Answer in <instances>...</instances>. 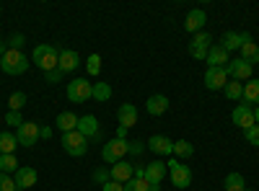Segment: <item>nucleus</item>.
I'll list each match as a JSON object with an SVG mask.
<instances>
[{
	"label": "nucleus",
	"instance_id": "1",
	"mask_svg": "<svg viewBox=\"0 0 259 191\" xmlns=\"http://www.w3.org/2000/svg\"><path fill=\"white\" fill-rule=\"evenodd\" d=\"M31 62H34L41 73L57 70V65H60V49L52 47V44H39V47H34Z\"/></svg>",
	"mask_w": 259,
	"mask_h": 191
},
{
	"label": "nucleus",
	"instance_id": "2",
	"mask_svg": "<svg viewBox=\"0 0 259 191\" xmlns=\"http://www.w3.org/2000/svg\"><path fill=\"white\" fill-rule=\"evenodd\" d=\"M26 68H29V59L21 49H8L0 57V70L6 75H21V73H26Z\"/></svg>",
	"mask_w": 259,
	"mask_h": 191
},
{
	"label": "nucleus",
	"instance_id": "3",
	"mask_svg": "<svg viewBox=\"0 0 259 191\" xmlns=\"http://www.w3.org/2000/svg\"><path fill=\"white\" fill-rule=\"evenodd\" d=\"M62 147H65V153L73 155V158H80L89 153V137H83L78 130L68 132V135H62Z\"/></svg>",
	"mask_w": 259,
	"mask_h": 191
},
{
	"label": "nucleus",
	"instance_id": "4",
	"mask_svg": "<svg viewBox=\"0 0 259 191\" xmlns=\"http://www.w3.org/2000/svg\"><path fill=\"white\" fill-rule=\"evenodd\" d=\"M130 153V142L127 140H119V137H114V140H109L104 147H101V158L106 160V163H119L124 155Z\"/></svg>",
	"mask_w": 259,
	"mask_h": 191
},
{
	"label": "nucleus",
	"instance_id": "5",
	"mask_svg": "<svg viewBox=\"0 0 259 191\" xmlns=\"http://www.w3.org/2000/svg\"><path fill=\"white\" fill-rule=\"evenodd\" d=\"M94 96V83H89V78H75L73 83H68V98L73 103H83Z\"/></svg>",
	"mask_w": 259,
	"mask_h": 191
},
{
	"label": "nucleus",
	"instance_id": "6",
	"mask_svg": "<svg viewBox=\"0 0 259 191\" xmlns=\"http://www.w3.org/2000/svg\"><path fill=\"white\" fill-rule=\"evenodd\" d=\"M16 140L21 147H34L36 140H39V124L36 121H24L16 130Z\"/></svg>",
	"mask_w": 259,
	"mask_h": 191
},
{
	"label": "nucleus",
	"instance_id": "7",
	"mask_svg": "<svg viewBox=\"0 0 259 191\" xmlns=\"http://www.w3.org/2000/svg\"><path fill=\"white\" fill-rule=\"evenodd\" d=\"M166 168H171V183H174L177 188H187L192 183V171L187 165L171 160V163H166Z\"/></svg>",
	"mask_w": 259,
	"mask_h": 191
},
{
	"label": "nucleus",
	"instance_id": "8",
	"mask_svg": "<svg viewBox=\"0 0 259 191\" xmlns=\"http://www.w3.org/2000/svg\"><path fill=\"white\" fill-rule=\"evenodd\" d=\"M228 80L231 78H228L226 68H207V73H205V86L210 91H223Z\"/></svg>",
	"mask_w": 259,
	"mask_h": 191
},
{
	"label": "nucleus",
	"instance_id": "9",
	"mask_svg": "<svg viewBox=\"0 0 259 191\" xmlns=\"http://www.w3.org/2000/svg\"><path fill=\"white\" fill-rule=\"evenodd\" d=\"M233 124H239L244 132L251 130V126L256 124V119H254V109H251L249 103H239V106L233 109Z\"/></svg>",
	"mask_w": 259,
	"mask_h": 191
},
{
	"label": "nucleus",
	"instance_id": "10",
	"mask_svg": "<svg viewBox=\"0 0 259 191\" xmlns=\"http://www.w3.org/2000/svg\"><path fill=\"white\" fill-rule=\"evenodd\" d=\"M226 73H228V78H233V80H251V65L246 59H233V62H228L226 65Z\"/></svg>",
	"mask_w": 259,
	"mask_h": 191
},
{
	"label": "nucleus",
	"instance_id": "11",
	"mask_svg": "<svg viewBox=\"0 0 259 191\" xmlns=\"http://www.w3.org/2000/svg\"><path fill=\"white\" fill-rule=\"evenodd\" d=\"M78 132L89 140H99V119L94 114H85V116H78Z\"/></svg>",
	"mask_w": 259,
	"mask_h": 191
},
{
	"label": "nucleus",
	"instance_id": "12",
	"mask_svg": "<svg viewBox=\"0 0 259 191\" xmlns=\"http://www.w3.org/2000/svg\"><path fill=\"white\" fill-rule=\"evenodd\" d=\"M166 163L163 160H153L150 165H145V181L150 183V186H158L161 181H163V176H166Z\"/></svg>",
	"mask_w": 259,
	"mask_h": 191
},
{
	"label": "nucleus",
	"instance_id": "13",
	"mask_svg": "<svg viewBox=\"0 0 259 191\" xmlns=\"http://www.w3.org/2000/svg\"><path fill=\"white\" fill-rule=\"evenodd\" d=\"M109 176H112V181L127 183L130 178L135 176V165H130L127 160H119V163H114V165H112V171H109Z\"/></svg>",
	"mask_w": 259,
	"mask_h": 191
},
{
	"label": "nucleus",
	"instance_id": "14",
	"mask_svg": "<svg viewBox=\"0 0 259 191\" xmlns=\"http://www.w3.org/2000/svg\"><path fill=\"white\" fill-rule=\"evenodd\" d=\"M205 21H207L205 11H200V8H194V11H189V13H187V21H184V29H187L189 34H200V31H202V26H205Z\"/></svg>",
	"mask_w": 259,
	"mask_h": 191
},
{
	"label": "nucleus",
	"instance_id": "15",
	"mask_svg": "<svg viewBox=\"0 0 259 191\" xmlns=\"http://www.w3.org/2000/svg\"><path fill=\"white\" fill-rule=\"evenodd\" d=\"M36 171L34 168H29V165H21L18 171H16V186H18V191H24V188H31L34 183H36Z\"/></svg>",
	"mask_w": 259,
	"mask_h": 191
},
{
	"label": "nucleus",
	"instance_id": "16",
	"mask_svg": "<svg viewBox=\"0 0 259 191\" xmlns=\"http://www.w3.org/2000/svg\"><path fill=\"white\" fill-rule=\"evenodd\" d=\"M148 147H150V153H156V155H171L174 153V142H171L168 137H163V135H153L150 142H148Z\"/></svg>",
	"mask_w": 259,
	"mask_h": 191
},
{
	"label": "nucleus",
	"instance_id": "17",
	"mask_svg": "<svg viewBox=\"0 0 259 191\" xmlns=\"http://www.w3.org/2000/svg\"><path fill=\"white\" fill-rule=\"evenodd\" d=\"M205 59H207L210 68H226L228 62H231V59H228V52H226L221 44H212V47L207 49V57H205Z\"/></svg>",
	"mask_w": 259,
	"mask_h": 191
},
{
	"label": "nucleus",
	"instance_id": "18",
	"mask_svg": "<svg viewBox=\"0 0 259 191\" xmlns=\"http://www.w3.org/2000/svg\"><path fill=\"white\" fill-rule=\"evenodd\" d=\"M145 111H148L150 116H161V114H166V111H168V98L161 96V93L150 96V98L145 101Z\"/></svg>",
	"mask_w": 259,
	"mask_h": 191
},
{
	"label": "nucleus",
	"instance_id": "19",
	"mask_svg": "<svg viewBox=\"0 0 259 191\" xmlns=\"http://www.w3.org/2000/svg\"><path fill=\"white\" fill-rule=\"evenodd\" d=\"M117 119H119V126H135L138 124V109L133 103H122L119 106V111H117Z\"/></svg>",
	"mask_w": 259,
	"mask_h": 191
},
{
	"label": "nucleus",
	"instance_id": "20",
	"mask_svg": "<svg viewBox=\"0 0 259 191\" xmlns=\"http://www.w3.org/2000/svg\"><path fill=\"white\" fill-rule=\"evenodd\" d=\"M244 41H241V59H246L249 65H254V62H259V47L254 44V39L249 34H241Z\"/></svg>",
	"mask_w": 259,
	"mask_h": 191
},
{
	"label": "nucleus",
	"instance_id": "21",
	"mask_svg": "<svg viewBox=\"0 0 259 191\" xmlns=\"http://www.w3.org/2000/svg\"><path fill=\"white\" fill-rule=\"evenodd\" d=\"M80 65V57H78V52H73V49H62L60 52V70L62 73H73L75 68Z\"/></svg>",
	"mask_w": 259,
	"mask_h": 191
},
{
	"label": "nucleus",
	"instance_id": "22",
	"mask_svg": "<svg viewBox=\"0 0 259 191\" xmlns=\"http://www.w3.org/2000/svg\"><path fill=\"white\" fill-rule=\"evenodd\" d=\"M55 124L60 126V132H62V135H68V132L78 130V116H75L73 111H62V114L57 116V121H55Z\"/></svg>",
	"mask_w": 259,
	"mask_h": 191
},
{
	"label": "nucleus",
	"instance_id": "23",
	"mask_svg": "<svg viewBox=\"0 0 259 191\" xmlns=\"http://www.w3.org/2000/svg\"><path fill=\"white\" fill-rule=\"evenodd\" d=\"M16 147H18L16 135H11V132H0V155H13Z\"/></svg>",
	"mask_w": 259,
	"mask_h": 191
},
{
	"label": "nucleus",
	"instance_id": "24",
	"mask_svg": "<svg viewBox=\"0 0 259 191\" xmlns=\"http://www.w3.org/2000/svg\"><path fill=\"white\" fill-rule=\"evenodd\" d=\"M241 41H244L241 34L228 31V34H223V39H221V47H223L226 52H231V49H241Z\"/></svg>",
	"mask_w": 259,
	"mask_h": 191
},
{
	"label": "nucleus",
	"instance_id": "25",
	"mask_svg": "<svg viewBox=\"0 0 259 191\" xmlns=\"http://www.w3.org/2000/svg\"><path fill=\"white\" fill-rule=\"evenodd\" d=\"M244 101L246 103H259V80H246L244 83Z\"/></svg>",
	"mask_w": 259,
	"mask_h": 191
},
{
	"label": "nucleus",
	"instance_id": "26",
	"mask_svg": "<svg viewBox=\"0 0 259 191\" xmlns=\"http://www.w3.org/2000/svg\"><path fill=\"white\" fill-rule=\"evenodd\" d=\"M223 93H226V98H231V101L244 98V83H239V80H228V83H226V88H223Z\"/></svg>",
	"mask_w": 259,
	"mask_h": 191
},
{
	"label": "nucleus",
	"instance_id": "27",
	"mask_svg": "<svg viewBox=\"0 0 259 191\" xmlns=\"http://www.w3.org/2000/svg\"><path fill=\"white\" fill-rule=\"evenodd\" d=\"M226 191H246L244 176L241 173H228L226 176Z\"/></svg>",
	"mask_w": 259,
	"mask_h": 191
},
{
	"label": "nucleus",
	"instance_id": "28",
	"mask_svg": "<svg viewBox=\"0 0 259 191\" xmlns=\"http://www.w3.org/2000/svg\"><path fill=\"white\" fill-rule=\"evenodd\" d=\"M124 191H150V183L145 181V176H133L124 183Z\"/></svg>",
	"mask_w": 259,
	"mask_h": 191
},
{
	"label": "nucleus",
	"instance_id": "29",
	"mask_svg": "<svg viewBox=\"0 0 259 191\" xmlns=\"http://www.w3.org/2000/svg\"><path fill=\"white\" fill-rule=\"evenodd\" d=\"M109 96H112V86H109V83H94V96H91V98H96V101H109Z\"/></svg>",
	"mask_w": 259,
	"mask_h": 191
},
{
	"label": "nucleus",
	"instance_id": "30",
	"mask_svg": "<svg viewBox=\"0 0 259 191\" xmlns=\"http://www.w3.org/2000/svg\"><path fill=\"white\" fill-rule=\"evenodd\" d=\"M174 153H177L179 158H192L194 145H192V142H187V140H177V142H174Z\"/></svg>",
	"mask_w": 259,
	"mask_h": 191
},
{
	"label": "nucleus",
	"instance_id": "31",
	"mask_svg": "<svg viewBox=\"0 0 259 191\" xmlns=\"http://www.w3.org/2000/svg\"><path fill=\"white\" fill-rule=\"evenodd\" d=\"M11 171H18L16 155H0V173H11Z\"/></svg>",
	"mask_w": 259,
	"mask_h": 191
},
{
	"label": "nucleus",
	"instance_id": "32",
	"mask_svg": "<svg viewBox=\"0 0 259 191\" xmlns=\"http://www.w3.org/2000/svg\"><path fill=\"white\" fill-rule=\"evenodd\" d=\"M189 47H197V49H210L212 47V36L210 34H205V31H200L197 36L192 39V44Z\"/></svg>",
	"mask_w": 259,
	"mask_h": 191
},
{
	"label": "nucleus",
	"instance_id": "33",
	"mask_svg": "<svg viewBox=\"0 0 259 191\" xmlns=\"http://www.w3.org/2000/svg\"><path fill=\"white\" fill-rule=\"evenodd\" d=\"M8 106H11V111H21L26 106V93L24 91H16L11 98H8Z\"/></svg>",
	"mask_w": 259,
	"mask_h": 191
},
{
	"label": "nucleus",
	"instance_id": "34",
	"mask_svg": "<svg viewBox=\"0 0 259 191\" xmlns=\"http://www.w3.org/2000/svg\"><path fill=\"white\" fill-rule=\"evenodd\" d=\"M0 191H18L16 178H11L8 173H0Z\"/></svg>",
	"mask_w": 259,
	"mask_h": 191
},
{
	"label": "nucleus",
	"instance_id": "35",
	"mask_svg": "<svg viewBox=\"0 0 259 191\" xmlns=\"http://www.w3.org/2000/svg\"><path fill=\"white\" fill-rule=\"evenodd\" d=\"M99 73H101V57H99V54H91V57H89V75L96 78Z\"/></svg>",
	"mask_w": 259,
	"mask_h": 191
},
{
	"label": "nucleus",
	"instance_id": "36",
	"mask_svg": "<svg viewBox=\"0 0 259 191\" xmlns=\"http://www.w3.org/2000/svg\"><path fill=\"white\" fill-rule=\"evenodd\" d=\"M244 137H246V142H249V145L259 147V124H254L251 130H246V132H244Z\"/></svg>",
	"mask_w": 259,
	"mask_h": 191
},
{
	"label": "nucleus",
	"instance_id": "37",
	"mask_svg": "<svg viewBox=\"0 0 259 191\" xmlns=\"http://www.w3.org/2000/svg\"><path fill=\"white\" fill-rule=\"evenodd\" d=\"M6 124H11V126H16V130H18V126L24 124V116H21L18 111H8L6 114Z\"/></svg>",
	"mask_w": 259,
	"mask_h": 191
},
{
	"label": "nucleus",
	"instance_id": "38",
	"mask_svg": "<svg viewBox=\"0 0 259 191\" xmlns=\"http://www.w3.org/2000/svg\"><path fill=\"white\" fill-rule=\"evenodd\" d=\"M94 181H96V183H101V186H104V183H106V181H112V176H109V171H106V168H99V171H96V173H94Z\"/></svg>",
	"mask_w": 259,
	"mask_h": 191
},
{
	"label": "nucleus",
	"instance_id": "39",
	"mask_svg": "<svg viewBox=\"0 0 259 191\" xmlns=\"http://www.w3.org/2000/svg\"><path fill=\"white\" fill-rule=\"evenodd\" d=\"M45 78H47V83H60V80L65 78V73L57 68V70H50V73H45Z\"/></svg>",
	"mask_w": 259,
	"mask_h": 191
},
{
	"label": "nucleus",
	"instance_id": "40",
	"mask_svg": "<svg viewBox=\"0 0 259 191\" xmlns=\"http://www.w3.org/2000/svg\"><path fill=\"white\" fill-rule=\"evenodd\" d=\"M24 41H26V39H24V36H21V34H16V36H11V41H8V44H11V47H8V49H21V47H24Z\"/></svg>",
	"mask_w": 259,
	"mask_h": 191
},
{
	"label": "nucleus",
	"instance_id": "41",
	"mask_svg": "<svg viewBox=\"0 0 259 191\" xmlns=\"http://www.w3.org/2000/svg\"><path fill=\"white\" fill-rule=\"evenodd\" d=\"M145 150V142H140V140H133V142H130V153H133V155H140Z\"/></svg>",
	"mask_w": 259,
	"mask_h": 191
},
{
	"label": "nucleus",
	"instance_id": "42",
	"mask_svg": "<svg viewBox=\"0 0 259 191\" xmlns=\"http://www.w3.org/2000/svg\"><path fill=\"white\" fill-rule=\"evenodd\" d=\"M101 191H124V183H119V181H106Z\"/></svg>",
	"mask_w": 259,
	"mask_h": 191
},
{
	"label": "nucleus",
	"instance_id": "43",
	"mask_svg": "<svg viewBox=\"0 0 259 191\" xmlns=\"http://www.w3.org/2000/svg\"><path fill=\"white\" fill-rule=\"evenodd\" d=\"M39 137L41 140H50L52 137V130H50V126H39Z\"/></svg>",
	"mask_w": 259,
	"mask_h": 191
},
{
	"label": "nucleus",
	"instance_id": "44",
	"mask_svg": "<svg viewBox=\"0 0 259 191\" xmlns=\"http://www.w3.org/2000/svg\"><path fill=\"white\" fill-rule=\"evenodd\" d=\"M124 135H127V126H119V130H117V137L124 140Z\"/></svg>",
	"mask_w": 259,
	"mask_h": 191
},
{
	"label": "nucleus",
	"instance_id": "45",
	"mask_svg": "<svg viewBox=\"0 0 259 191\" xmlns=\"http://www.w3.org/2000/svg\"><path fill=\"white\" fill-rule=\"evenodd\" d=\"M6 52H8V49H6V41H0V57H3Z\"/></svg>",
	"mask_w": 259,
	"mask_h": 191
},
{
	"label": "nucleus",
	"instance_id": "46",
	"mask_svg": "<svg viewBox=\"0 0 259 191\" xmlns=\"http://www.w3.org/2000/svg\"><path fill=\"white\" fill-rule=\"evenodd\" d=\"M254 119H256V124H259V106H256V109H254Z\"/></svg>",
	"mask_w": 259,
	"mask_h": 191
},
{
	"label": "nucleus",
	"instance_id": "47",
	"mask_svg": "<svg viewBox=\"0 0 259 191\" xmlns=\"http://www.w3.org/2000/svg\"><path fill=\"white\" fill-rule=\"evenodd\" d=\"M246 191H251V188H246Z\"/></svg>",
	"mask_w": 259,
	"mask_h": 191
}]
</instances>
